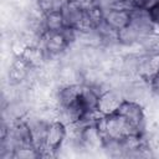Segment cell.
<instances>
[{"label":"cell","mask_w":159,"mask_h":159,"mask_svg":"<svg viewBox=\"0 0 159 159\" xmlns=\"http://www.w3.org/2000/svg\"><path fill=\"white\" fill-rule=\"evenodd\" d=\"M116 111L118 113H120L137 130H139L142 133V130L144 128L145 116H144V111L139 103H137L134 101H129V99H123Z\"/></svg>","instance_id":"1"},{"label":"cell","mask_w":159,"mask_h":159,"mask_svg":"<svg viewBox=\"0 0 159 159\" xmlns=\"http://www.w3.org/2000/svg\"><path fill=\"white\" fill-rule=\"evenodd\" d=\"M66 125L61 120H56V122H51L48 124V129H47V134H46V140L43 144L42 150H57L60 149L62 142L66 138Z\"/></svg>","instance_id":"2"},{"label":"cell","mask_w":159,"mask_h":159,"mask_svg":"<svg viewBox=\"0 0 159 159\" xmlns=\"http://www.w3.org/2000/svg\"><path fill=\"white\" fill-rule=\"evenodd\" d=\"M130 21V10L119 7H107L104 14V24L114 31L125 27Z\"/></svg>","instance_id":"3"},{"label":"cell","mask_w":159,"mask_h":159,"mask_svg":"<svg viewBox=\"0 0 159 159\" xmlns=\"http://www.w3.org/2000/svg\"><path fill=\"white\" fill-rule=\"evenodd\" d=\"M61 12L63 16L65 26L78 30V26L82 22L86 11L77 6L75 2H72L71 0H65L61 6Z\"/></svg>","instance_id":"4"},{"label":"cell","mask_w":159,"mask_h":159,"mask_svg":"<svg viewBox=\"0 0 159 159\" xmlns=\"http://www.w3.org/2000/svg\"><path fill=\"white\" fill-rule=\"evenodd\" d=\"M122 101L123 99H120L112 91H107L104 93H101L99 101H98V113L103 116V114H109V113L114 112Z\"/></svg>","instance_id":"5"},{"label":"cell","mask_w":159,"mask_h":159,"mask_svg":"<svg viewBox=\"0 0 159 159\" xmlns=\"http://www.w3.org/2000/svg\"><path fill=\"white\" fill-rule=\"evenodd\" d=\"M43 32H58L65 27L63 16L61 9L52 10L47 14H43Z\"/></svg>","instance_id":"6"},{"label":"cell","mask_w":159,"mask_h":159,"mask_svg":"<svg viewBox=\"0 0 159 159\" xmlns=\"http://www.w3.org/2000/svg\"><path fill=\"white\" fill-rule=\"evenodd\" d=\"M127 1L130 2L134 7H143V9H145L148 2V0H127Z\"/></svg>","instance_id":"7"}]
</instances>
